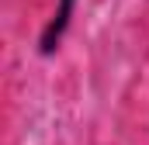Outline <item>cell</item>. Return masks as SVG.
<instances>
[{
    "label": "cell",
    "instance_id": "obj_1",
    "mask_svg": "<svg viewBox=\"0 0 149 145\" xmlns=\"http://www.w3.org/2000/svg\"><path fill=\"white\" fill-rule=\"evenodd\" d=\"M76 3L80 0H56V10H52V17L42 24V31H38V55L42 59H52L56 52H59V45H63V38L70 31V24H73V14H76Z\"/></svg>",
    "mask_w": 149,
    "mask_h": 145
}]
</instances>
